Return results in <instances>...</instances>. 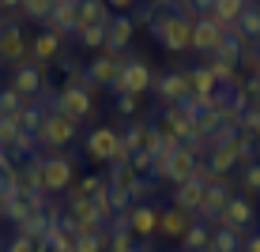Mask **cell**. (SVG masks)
<instances>
[{
	"label": "cell",
	"instance_id": "1",
	"mask_svg": "<svg viewBox=\"0 0 260 252\" xmlns=\"http://www.w3.org/2000/svg\"><path fill=\"white\" fill-rule=\"evenodd\" d=\"M174 12H158V19L151 23L155 42L170 53H185L192 49V26H196V4H170Z\"/></svg>",
	"mask_w": 260,
	"mask_h": 252
},
{
	"label": "cell",
	"instance_id": "2",
	"mask_svg": "<svg viewBox=\"0 0 260 252\" xmlns=\"http://www.w3.org/2000/svg\"><path fill=\"white\" fill-rule=\"evenodd\" d=\"M76 139H79V124L60 110H46V121L38 128V147L53 155V151H68Z\"/></svg>",
	"mask_w": 260,
	"mask_h": 252
},
{
	"label": "cell",
	"instance_id": "3",
	"mask_svg": "<svg viewBox=\"0 0 260 252\" xmlns=\"http://www.w3.org/2000/svg\"><path fill=\"white\" fill-rule=\"evenodd\" d=\"M121 147H124V136L117 128H110V124H98V128L83 132V155L98 162V166H113Z\"/></svg>",
	"mask_w": 260,
	"mask_h": 252
},
{
	"label": "cell",
	"instance_id": "4",
	"mask_svg": "<svg viewBox=\"0 0 260 252\" xmlns=\"http://www.w3.org/2000/svg\"><path fill=\"white\" fill-rule=\"evenodd\" d=\"M155 68L147 64V60L140 57V53H128V68L121 71V79L113 83V98H121V94H136L143 98L147 91H155Z\"/></svg>",
	"mask_w": 260,
	"mask_h": 252
},
{
	"label": "cell",
	"instance_id": "5",
	"mask_svg": "<svg viewBox=\"0 0 260 252\" xmlns=\"http://www.w3.org/2000/svg\"><path fill=\"white\" fill-rule=\"evenodd\" d=\"M124 147H128L132 158H158V151H162V136L155 132L151 117H136V121L124 128Z\"/></svg>",
	"mask_w": 260,
	"mask_h": 252
},
{
	"label": "cell",
	"instance_id": "6",
	"mask_svg": "<svg viewBox=\"0 0 260 252\" xmlns=\"http://www.w3.org/2000/svg\"><path fill=\"white\" fill-rule=\"evenodd\" d=\"M42 173H46V192L49 196L68 192L72 181H76V155H72V151H53V155H46V162H42Z\"/></svg>",
	"mask_w": 260,
	"mask_h": 252
},
{
	"label": "cell",
	"instance_id": "7",
	"mask_svg": "<svg viewBox=\"0 0 260 252\" xmlns=\"http://www.w3.org/2000/svg\"><path fill=\"white\" fill-rule=\"evenodd\" d=\"M151 124H155V132L162 139H177V143H189L196 132H192V121L185 117L177 105H158L155 113H151Z\"/></svg>",
	"mask_w": 260,
	"mask_h": 252
},
{
	"label": "cell",
	"instance_id": "8",
	"mask_svg": "<svg viewBox=\"0 0 260 252\" xmlns=\"http://www.w3.org/2000/svg\"><path fill=\"white\" fill-rule=\"evenodd\" d=\"M215 226L238 233V237H249V233L256 230V203H253V200H245V196L238 192L234 200H230V207L219 214V222H215Z\"/></svg>",
	"mask_w": 260,
	"mask_h": 252
},
{
	"label": "cell",
	"instance_id": "9",
	"mask_svg": "<svg viewBox=\"0 0 260 252\" xmlns=\"http://www.w3.org/2000/svg\"><path fill=\"white\" fill-rule=\"evenodd\" d=\"M53 110H60L64 117H72L76 124H83V121H94V94L91 91H83V87H72L64 83L60 87V94H57V105Z\"/></svg>",
	"mask_w": 260,
	"mask_h": 252
},
{
	"label": "cell",
	"instance_id": "10",
	"mask_svg": "<svg viewBox=\"0 0 260 252\" xmlns=\"http://www.w3.org/2000/svg\"><path fill=\"white\" fill-rule=\"evenodd\" d=\"M234 196H238V185L230 181V177H215V185L208 188V196H204V207H200V214H196V222H204V226L219 222V214L230 207Z\"/></svg>",
	"mask_w": 260,
	"mask_h": 252
},
{
	"label": "cell",
	"instance_id": "11",
	"mask_svg": "<svg viewBox=\"0 0 260 252\" xmlns=\"http://www.w3.org/2000/svg\"><path fill=\"white\" fill-rule=\"evenodd\" d=\"M46 76H49L46 68H34L30 60H26V64L12 68V87L19 91L23 102H38V98L49 91V79H46Z\"/></svg>",
	"mask_w": 260,
	"mask_h": 252
},
{
	"label": "cell",
	"instance_id": "12",
	"mask_svg": "<svg viewBox=\"0 0 260 252\" xmlns=\"http://www.w3.org/2000/svg\"><path fill=\"white\" fill-rule=\"evenodd\" d=\"M26 53H30V42H26L23 26L19 23H4L0 26V64L19 68V64H26Z\"/></svg>",
	"mask_w": 260,
	"mask_h": 252
},
{
	"label": "cell",
	"instance_id": "13",
	"mask_svg": "<svg viewBox=\"0 0 260 252\" xmlns=\"http://www.w3.org/2000/svg\"><path fill=\"white\" fill-rule=\"evenodd\" d=\"M124 68H128V53H98L91 64H87L91 83H94V87H106V91H113V83L121 79Z\"/></svg>",
	"mask_w": 260,
	"mask_h": 252
},
{
	"label": "cell",
	"instance_id": "14",
	"mask_svg": "<svg viewBox=\"0 0 260 252\" xmlns=\"http://www.w3.org/2000/svg\"><path fill=\"white\" fill-rule=\"evenodd\" d=\"M189 94H192L189 71H181V68H170V71H162V76L155 79V98H158V105H181Z\"/></svg>",
	"mask_w": 260,
	"mask_h": 252
},
{
	"label": "cell",
	"instance_id": "15",
	"mask_svg": "<svg viewBox=\"0 0 260 252\" xmlns=\"http://www.w3.org/2000/svg\"><path fill=\"white\" fill-rule=\"evenodd\" d=\"M64 57V38H57V34H49V30H42L38 38H30V53H26V60H30L34 68H46L53 60H60Z\"/></svg>",
	"mask_w": 260,
	"mask_h": 252
},
{
	"label": "cell",
	"instance_id": "16",
	"mask_svg": "<svg viewBox=\"0 0 260 252\" xmlns=\"http://www.w3.org/2000/svg\"><path fill=\"white\" fill-rule=\"evenodd\" d=\"M49 34L57 38H68V34L79 30V0H53V15L46 23Z\"/></svg>",
	"mask_w": 260,
	"mask_h": 252
},
{
	"label": "cell",
	"instance_id": "17",
	"mask_svg": "<svg viewBox=\"0 0 260 252\" xmlns=\"http://www.w3.org/2000/svg\"><path fill=\"white\" fill-rule=\"evenodd\" d=\"M132 34H136L132 15H117V12H113L110 23H106V49H102V53H128Z\"/></svg>",
	"mask_w": 260,
	"mask_h": 252
},
{
	"label": "cell",
	"instance_id": "18",
	"mask_svg": "<svg viewBox=\"0 0 260 252\" xmlns=\"http://www.w3.org/2000/svg\"><path fill=\"white\" fill-rule=\"evenodd\" d=\"M226 42V34H222V26L211 19V15H200L196 19V26H192V49L200 53V57H211L215 49Z\"/></svg>",
	"mask_w": 260,
	"mask_h": 252
},
{
	"label": "cell",
	"instance_id": "19",
	"mask_svg": "<svg viewBox=\"0 0 260 252\" xmlns=\"http://www.w3.org/2000/svg\"><path fill=\"white\" fill-rule=\"evenodd\" d=\"M204 196H208V185H200L192 177V181H185V185H177L174 188V196H170V207H177V211H185V214H200V207H204Z\"/></svg>",
	"mask_w": 260,
	"mask_h": 252
},
{
	"label": "cell",
	"instance_id": "20",
	"mask_svg": "<svg viewBox=\"0 0 260 252\" xmlns=\"http://www.w3.org/2000/svg\"><path fill=\"white\" fill-rule=\"evenodd\" d=\"M158 219H162V211H158L155 203H132L128 211V222H132V237H143L151 241L158 233Z\"/></svg>",
	"mask_w": 260,
	"mask_h": 252
},
{
	"label": "cell",
	"instance_id": "21",
	"mask_svg": "<svg viewBox=\"0 0 260 252\" xmlns=\"http://www.w3.org/2000/svg\"><path fill=\"white\" fill-rule=\"evenodd\" d=\"M196 166H200V158H196L189 147H181L177 155H170V162H166V181L174 185V188L185 185V181H192V177H196Z\"/></svg>",
	"mask_w": 260,
	"mask_h": 252
},
{
	"label": "cell",
	"instance_id": "22",
	"mask_svg": "<svg viewBox=\"0 0 260 252\" xmlns=\"http://www.w3.org/2000/svg\"><path fill=\"white\" fill-rule=\"evenodd\" d=\"M192 222H196L192 214L177 211V207H166V211H162V219H158V237H166V241H181L185 233H189Z\"/></svg>",
	"mask_w": 260,
	"mask_h": 252
},
{
	"label": "cell",
	"instance_id": "23",
	"mask_svg": "<svg viewBox=\"0 0 260 252\" xmlns=\"http://www.w3.org/2000/svg\"><path fill=\"white\" fill-rule=\"evenodd\" d=\"M113 15V8L106 0H79V30L83 26H106Z\"/></svg>",
	"mask_w": 260,
	"mask_h": 252
},
{
	"label": "cell",
	"instance_id": "24",
	"mask_svg": "<svg viewBox=\"0 0 260 252\" xmlns=\"http://www.w3.org/2000/svg\"><path fill=\"white\" fill-rule=\"evenodd\" d=\"M106 181H110V188H113V192H124V196H132V192H136V185L143 181V177L136 173V169H132V162H128V166H121V162H117V166H110Z\"/></svg>",
	"mask_w": 260,
	"mask_h": 252
},
{
	"label": "cell",
	"instance_id": "25",
	"mask_svg": "<svg viewBox=\"0 0 260 252\" xmlns=\"http://www.w3.org/2000/svg\"><path fill=\"white\" fill-rule=\"evenodd\" d=\"M238 30H241V38H245L249 46H260V4L245 0V12H241V19H238Z\"/></svg>",
	"mask_w": 260,
	"mask_h": 252
},
{
	"label": "cell",
	"instance_id": "26",
	"mask_svg": "<svg viewBox=\"0 0 260 252\" xmlns=\"http://www.w3.org/2000/svg\"><path fill=\"white\" fill-rule=\"evenodd\" d=\"M241 12H245V0H211V19L219 26H234L241 19Z\"/></svg>",
	"mask_w": 260,
	"mask_h": 252
},
{
	"label": "cell",
	"instance_id": "27",
	"mask_svg": "<svg viewBox=\"0 0 260 252\" xmlns=\"http://www.w3.org/2000/svg\"><path fill=\"white\" fill-rule=\"evenodd\" d=\"M42 121H46V105L42 102H30V105H23V110L15 113V124H19V132H26V136H38Z\"/></svg>",
	"mask_w": 260,
	"mask_h": 252
},
{
	"label": "cell",
	"instance_id": "28",
	"mask_svg": "<svg viewBox=\"0 0 260 252\" xmlns=\"http://www.w3.org/2000/svg\"><path fill=\"white\" fill-rule=\"evenodd\" d=\"M211 230H215V226L192 222V226H189V233L181 237V252H208V248H211Z\"/></svg>",
	"mask_w": 260,
	"mask_h": 252
},
{
	"label": "cell",
	"instance_id": "29",
	"mask_svg": "<svg viewBox=\"0 0 260 252\" xmlns=\"http://www.w3.org/2000/svg\"><path fill=\"white\" fill-rule=\"evenodd\" d=\"M15 233H19V237H26V241H34V245H38V241H46V233H49L46 211H34L30 219L23 222V226H15Z\"/></svg>",
	"mask_w": 260,
	"mask_h": 252
},
{
	"label": "cell",
	"instance_id": "30",
	"mask_svg": "<svg viewBox=\"0 0 260 252\" xmlns=\"http://www.w3.org/2000/svg\"><path fill=\"white\" fill-rule=\"evenodd\" d=\"M241 245H245V237H238V233L215 226V230H211V248H208V252H241Z\"/></svg>",
	"mask_w": 260,
	"mask_h": 252
},
{
	"label": "cell",
	"instance_id": "31",
	"mask_svg": "<svg viewBox=\"0 0 260 252\" xmlns=\"http://www.w3.org/2000/svg\"><path fill=\"white\" fill-rule=\"evenodd\" d=\"M19 15H23V19H30V23H49L53 0H23V4H19Z\"/></svg>",
	"mask_w": 260,
	"mask_h": 252
},
{
	"label": "cell",
	"instance_id": "32",
	"mask_svg": "<svg viewBox=\"0 0 260 252\" xmlns=\"http://www.w3.org/2000/svg\"><path fill=\"white\" fill-rule=\"evenodd\" d=\"M234 98H238L241 110H260V83L245 76V79H241V87L234 91Z\"/></svg>",
	"mask_w": 260,
	"mask_h": 252
},
{
	"label": "cell",
	"instance_id": "33",
	"mask_svg": "<svg viewBox=\"0 0 260 252\" xmlns=\"http://www.w3.org/2000/svg\"><path fill=\"white\" fill-rule=\"evenodd\" d=\"M238 192L245 196V200H256V196H260V162H253V166H245V169H241Z\"/></svg>",
	"mask_w": 260,
	"mask_h": 252
},
{
	"label": "cell",
	"instance_id": "34",
	"mask_svg": "<svg viewBox=\"0 0 260 252\" xmlns=\"http://www.w3.org/2000/svg\"><path fill=\"white\" fill-rule=\"evenodd\" d=\"M23 105H30V102H23L19 91H15L12 83H8V87H0V121H4V117H15V113L23 110Z\"/></svg>",
	"mask_w": 260,
	"mask_h": 252
},
{
	"label": "cell",
	"instance_id": "35",
	"mask_svg": "<svg viewBox=\"0 0 260 252\" xmlns=\"http://www.w3.org/2000/svg\"><path fill=\"white\" fill-rule=\"evenodd\" d=\"M30 214H34V207H30V200H26V196H15V200L4 207V219L12 222V226H23Z\"/></svg>",
	"mask_w": 260,
	"mask_h": 252
},
{
	"label": "cell",
	"instance_id": "36",
	"mask_svg": "<svg viewBox=\"0 0 260 252\" xmlns=\"http://www.w3.org/2000/svg\"><path fill=\"white\" fill-rule=\"evenodd\" d=\"M76 38H79L83 49H98L102 53L106 49V26H83V30H76Z\"/></svg>",
	"mask_w": 260,
	"mask_h": 252
},
{
	"label": "cell",
	"instance_id": "37",
	"mask_svg": "<svg viewBox=\"0 0 260 252\" xmlns=\"http://www.w3.org/2000/svg\"><path fill=\"white\" fill-rule=\"evenodd\" d=\"M76 252H110V233H94V237H76Z\"/></svg>",
	"mask_w": 260,
	"mask_h": 252
},
{
	"label": "cell",
	"instance_id": "38",
	"mask_svg": "<svg viewBox=\"0 0 260 252\" xmlns=\"http://www.w3.org/2000/svg\"><path fill=\"white\" fill-rule=\"evenodd\" d=\"M91 203H94V211H98V219L106 222V226H110L113 219H117V214H113V203H110V185L102 188V192H94L91 196Z\"/></svg>",
	"mask_w": 260,
	"mask_h": 252
},
{
	"label": "cell",
	"instance_id": "39",
	"mask_svg": "<svg viewBox=\"0 0 260 252\" xmlns=\"http://www.w3.org/2000/svg\"><path fill=\"white\" fill-rule=\"evenodd\" d=\"M15 139H19V124H15V117H4V121H0V147L12 151Z\"/></svg>",
	"mask_w": 260,
	"mask_h": 252
},
{
	"label": "cell",
	"instance_id": "40",
	"mask_svg": "<svg viewBox=\"0 0 260 252\" xmlns=\"http://www.w3.org/2000/svg\"><path fill=\"white\" fill-rule=\"evenodd\" d=\"M113 113H117V117H132V121H136V113H140V98H136V94H121V98H117V105H113Z\"/></svg>",
	"mask_w": 260,
	"mask_h": 252
},
{
	"label": "cell",
	"instance_id": "41",
	"mask_svg": "<svg viewBox=\"0 0 260 252\" xmlns=\"http://www.w3.org/2000/svg\"><path fill=\"white\" fill-rule=\"evenodd\" d=\"M110 252H136L132 233H110Z\"/></svg>",
	"mask_w": 260,
	"mask_h": 252
},
{
	"label": "cell",
	"instance_id": "42",
	"mask_svg": "<svg viewBox=\"0 0 260 252\" xmlns=\"http://www.w3.org/2000/svg\"><path fill=\"white\" fill-rule=\"evenodd\" d=\"M4 252H34V241H26V237H19V233H15V237L4 245Z\"/></svg>",
	"mask_w": 260,
	"mask_h": 252
},
{
	"label": "cell",
	"instance_id": "43",
	"mask_svg": "<svg viewBox=\"0 0 260 252\" xmlns=\"http://www.w3.org/2000/svg\"><path fill=\"white\" fill-rule=\"evenodd\" d=\"M241 252H260V230H253L245 237V245H241Z\"/></svg>",
	"mask_w": 260,
	"mask_h": 252
},
{
	"label": "cell",
	"instance_id": "44",
	"mask_svg": "<svg viewBox=\"0 0 260 252\" xmlns=\"http://www.w3.org/2000/svg\"><path fill=\"white\" fill-rule=\"evenodd\" d=\"M249 79H256V83H260V46H256V71H253Z\"/></svg>",
	"mask_w": 260,
	"mask_h": 252
},
{
	"label": "cell",
	"instance_id": "45",
	"mask_svg": "<svg viewBox=\"0 0 260 252\" xmlns=\"http://www.w3.org/2000/svg\"><path fill=\"white\" fill-rule=\"evenodd\" d=\"M136 252H155V248H151V241H143V245H136Z\"/></svg>",
	"mask_w": 260,
	"mask_h": 252
},
{
	"label": "cell",
	"instance_id": "46",
	"mask_svg": "<svg viewBox=\"0 0 260 252\" xmlns=\"http://www.w3.org/2000/svg\"><path fill=\"white\" fill-rule=\"evenodd\" d=\"M0 26H4V4H0Z\"/></svg>",
	"mask_w": 260,
	"mask_h": 252
},
{
	"label": "cell",
	"instance_id": "47",
	"mask_svg": "<svg viewBox=\"0 0 260 252\" xmlns=\"http://www.w3.org/2000/svg\"><path fill=\"white\" fill-rule=\"evenodd\" d=\"M256 158H260V136H256Z\"/></svg>",
	"mask_w": 260,
	"mask_h": 252
},
{
	"label": "cell",
	"instance_id": "48",
	"mask_svg": "<svg viewBox=\"0 0 260 252\" xmlns=\"http://www.w3.org/2000/svg\"><path fill=\"white\" fill-rule=\"evenodd\" d=\"M0 214H4V207H0Z\"/></svg>",
	"mask_w": 260,
	"mask_h": 252
}]
</instances>
